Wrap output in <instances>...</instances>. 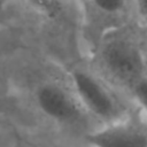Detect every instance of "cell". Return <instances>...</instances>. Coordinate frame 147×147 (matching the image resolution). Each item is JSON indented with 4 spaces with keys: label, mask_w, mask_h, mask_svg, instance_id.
Wrapping results in <instances>:
<instances>
[{
    "label": "cell",
    "mask_w": 147,
    "mask_h": 147,
    "mask_svg": "<svg viewBox=\"0 0 147 147\" xmlns=\"http://www.w3.org/2000/svg\"><path fill=\"white\" fill-rule=\"evenodd\" d=\"M99 62L108 78L130 93L145 76V47L130 31L117 30L105 37Z\"/></svg>",
    "instance_id": "obj_1"
},
{
    "label": "cell",
    "mask_w": 147,
    "mask_h": 147,
    "mask_svg": "<svg viewBox=\"0 0 147 147\" xmlns=\"http://www.w3.org/2000/svg\"><path fill=\"white\" fill-rule=\"evenodd\" d=\"M71 88L86 114L102 125L122 119L130 108L99 77L90 71L75 69L71 72Z\"/></svg>",
    "instance_id": "obj_2"
},
{
    "label": "cell",
    "mask_w": 147,
    "mask_h": 147,
    "mask_svg": "<svg viewBox=\"0 0 147 147\" xmlns=\"http://www.w3.org/2000/svg\"><path fill=\"white\" fill-rule=\"evenodd\" d=\"M84 139L91 147H147V114L137 106L122 119L94 129Z\"/></svg>",
    "instance_id": "obj_3"
},
{
    "label": "cell",
    "mask_w": 147,
    "mask_h": 147,
    "mask_svg": "<svg viewBox=\"0 0 147 147\" xmlns=\"http://www.w3.org/2000/svg\"><path fill=\"white\" fill-rule=\"evenodd\" d=\"M34 100L40 113L48 119L69 127L86 126V122L91 118L76 94L65 90L56 83H44L34 93Z\"/></svg>",
    "instance_id": "obj_4"
},
{
    "label": "cell",
    "mask_w": 147,
    "mask_h": 147,
    "mask_svg": "<svg viewBox=\"0 0 147 147\" xmlns=\"http://www.w3.org/2000/svg\"><path fill=\"white\" fill-rule=\"evenodd\" d=\"M93 5L103 14L118 15L126 9L127 0H91Z\"/></svg>",
    "instance_id": "obj_5"
},
{
    "label": "cell",
    "mask_w": 147,
    "mask_h": 147,
    "mask_svg": "<svg viewBox=\"0 0 147 147\" xmlns=\"http://www.w3.org/2000/svg\"><path fill=\"white\" fill-rule=\"evenodd\" d=\"M132 99L147 114V78L144 76L130 92Z\"/></svg>",
    "instance_id": "obj_6"
},
{
    "label": "cell",
    "mask_w": 147,
    "mask_h": 147,
    "mask_svg": "<svg viewBox=\"0 0 147 147\" xmlns=\"http://www.w3.org/2000/svg\"><path fill=\"white\" fill-rule=\"evenodd\" d=\"M136 5L140 18L147 26V0H136Z\"/></svg>",
    "instance_id": "obj_7"
},
{
    "label": "cell",
    "mask_w": 147,
    "mask_h": 147,
    "mask_svg": "<svg viewBox=\"0 0 147 147\" xmlns=\"http://www.w3.org/2000/svg\"><path fill=\"white\" fill-rule=\"evenodd\" d=\"M145 77L147 78V48H145Z\"/></svg>",
    "instance_id": "obj_8"
}]
</instances>
